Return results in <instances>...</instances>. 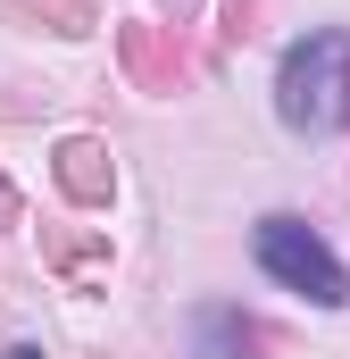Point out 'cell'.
Wrapping results in <instances>:
<instances>
[{
	"mask_svg": "<svg viewBox=\"0 0 350 359\" xmlns=\"http://www.w3.org/2000/svg\"><path fill=\"white\" fill-rule=\"evenodd\" d=\"M275 117L292 134H334V126H350V34L317 25V34H300L284 50V67H275Z\"/></svg>",
	"mask_w": 350,
	"mask_h": 359,
	"instance_id": "6da1fadb",
	"label": "cell"
},
{
	"mask_svg": "<svg viewBox=\"0 0 350 359\" xmlns=\"http://www.w3.org/2000/svg\"><path fill=\"white\" fill-rule=\"evenodd\" d=\"M251 251H259V268L275 276L284 292H300V301H317V309H342L350 301V268L334 259V243H326L309 217H259Z\"/></svg>",
	"mask_w": 350,
	"mask_h": 359,
	"instance_id": "7a4b0ae2",
	"label": "cell"
},
{
	"mask_svg": "<svg viewBox=\"0 0 350 359\" xmlns=\"http://www.w3.org/2000/svg\"><path fill=\"white\" fill-rule=\"evenodd\" d=\"M59 184H67L76 201H108V168H100V151H92V142H67V151H59Z\"/></svg>",
	"mask_w": 350,
	"mask_h": 359,
	"instance_id": "3957f363",
	"label": "cell"
}]
</instances>
